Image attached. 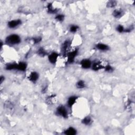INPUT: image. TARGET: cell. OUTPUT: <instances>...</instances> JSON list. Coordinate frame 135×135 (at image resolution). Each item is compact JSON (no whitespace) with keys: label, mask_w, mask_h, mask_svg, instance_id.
<instances>
[{"label":"cell","mask_w":135,"mask_h":135,"mask_svg":"<svg viewBox=\"0 0 135 135\" xmlns=\"http://www.w3.org/2000/svg\"><path fill=\"white\" fill-rule=\"evenodd\" d=\"M21 42L20 37L16 34H12L8 36L5 40V42L9 45H15L20 44Z\"/></svg>","instance_id":"6da1fadb"},{"label":"cell","mask_w":135,"mask_h":135,"mask_svg":"<svg viewBox=\"0 0 135 135\" xmlns=\"http://www.w3.org/2000/svg\"><path fill=\"white\" fill-rule=\"evenodd\" d=\"M56 114L58 116L61 117L64 119L68 118V111L66 108L63 105H60L57 108Z\"/></svg>","instance_id":"7a4b0ae2"},{"label":"cell","mask_w":135,"mask_h":135,"mask_svg":"<svg viewBox=\"0 0 135 135\" xmlns=\"http://www.w3.org/2000/svg\"><path fill=\"white\" fill-rule=\"evenodd\" d=\"M78 49H75L72 51H70L68 53L67 63H68V64H72L74 62L75 58L77 57L78 54Z\"/></svg>","instance_id":"3957f363"},{"label":"cell","mask_w":135,"mask_h":135,"mask_svg":"<svg viewBox=\"0 0 135 135\" xmlns=\"http://www.w3.org/2000/svg\"><path fill=\"white\" fill-rule=\"evenodd\" d=\"M22 21L20 19H15V20H12L8 22V26L9 27V28L13 29L16 28L17 27L19 26L20 25L22 24Z\"/></svg>","instance_id":"277c9868"},{"label":"cell","mask_w":135,"mask_h":135,"mask_svg":"<svg viewBox=\"0 0 135 135\" xmlns=\"http://www.w3.org/2000/svg\"><path fill=\"white\" fill-rule=\"evenodd\" d=\"M59 57H60V55L59 53L57 52H52L48 55V60L51 64H55L58 60Z\"/></svg>","instance_id":"5b68a950"},{"label":"cell","mask_w":135,"mask_h":135,"mask_svg":"<svg viewBox=\"0 0 135 135\" xmlns=\"http://www.w3.org/2000/svg\"><path fill=\"white\" fill-rule=\"evenodd\" d=\"M71 45V41L70 40H65L61 45V51L64 55L67 53Z\"/></svg>","instance_id":"8992f818"},{"label":"cell","mask_w":135,"mask_h":135,"mask_svg":"<svg viewBox=\"0 0 135 135\" xmlns=\"http://www.w3.org/2000/svg\"><path fill=\"white\" fill-rule=\"evenodd\" d=\"M39 74L36 71L31 72L28 77V79L30 81L32 82L33 84H35L37 82V81L39 80Z\"/></svg>","instance_id":"52a82bcc"},{"label":"cell","mask_w":135,"mask_h":135,"mask_svg":"<svg viewBox=\"0 0 135 135\" xmlns=\"http://www.w3.org/2000/svg\"><path fill=\"white\" fill-rule=\"evenodd\" d=\"M80 64L83 69H90V68H91L92 62L90 60L85 59H83V60L81 61L80 62Z\"/></svg>","instance_id":"ba28073f"},{"label":"cell","mask_w":135,"mask_h":135,"mask_svg":"<svg viewBox=\"0 0 135 135\" xmlns=\"http://www.w3.org/2000/svg\"><path fill=\"white\" fill-rule=\"evenodd\" d=\"M105 66L103 65L102 62L100 61H96L92 62V69L95 71H98L100 69H104Z\"/></svg>","instance_id":"9c48e42d"},{"label":"cell","mask_w":135,"mask_h":135,"mask_svg":"<svg viewBox=\"0 0 135 135\" xmlns=\"http://www.w3.org/2000/svg\"><path fill=\"white\" fill-rule=\"evenodd\" d=\"M95 47L97 50L101 51H107L109 50V49H110V48L108 45L105 44H104V43H99L95 45Z\"/></svg>","instance_id":"30bf717a"},{"label":"cell","mask_w":135,"mask_h":135,"mask_svg":"<svg viewBox=\"0 0 135 135\" xmlns=\"http://www.w3.org/2000/svg\"><path fill=\"white\" fill-rule=\"evenodd\" d=\"M63 133L66 135H75L77 134V130L74 128L70 127L64 130Z\"/></svg>","instance_id":"8fae6325"},{"label":"cell","mask_w":135,"mask_h":135,"mask_svg":"<svg viewBox=\"0 0 135 135\" xmlns=\"http://www.w3.org/2000/svg\"><path fill=\"white\" fill-rule=\"evenodd\" d=\"M78 98V97L77 96H70L68 98V101H67V105H68V107H69L70 108H71L72 106L76 102V101H77Z\"/></svg>","instance_id":"7c38bea8"},{"label":"cell","mask_w":135,"mask_h":135,"mask_svg":"<svg viewBox=\"0 0 135 135\" xmlns=\"http://www.w3.org/2000/svg\"><path fill=\"white\" fill-rule=\"evenodd\" d=\"M47 12L49 14H56L58 12L59 10L57 9L54 8L52 6V3H49L47 5Z\"/></svg>","instance_id":"4fadbf2b"},{"label":"cell","mask_w":135,"mask_h":135,"mask_svg":"<svg viewBox=\"0 0 135 135\" xmlns=\"http://www.w3.org/2000/svg\"><path fill=\"white\" fill-rule=\"evenodd\" d=\"M81 122H82V124H84V125L89 126H90V125L92 124L93 120H92V118H91L90 116H88L85 117L82 120Z\"/></svg>","instance_id":"5bb4252c"},{"label":"cell","mask_w":135,"mask_h":135,"mask_svg":"<svg viewBox=\"0 0 135 135\" xmlns=\"http://www.w3.org/2000/svg\"><path fill=\"white\" fill-rule=\"evenodd\" d=\"M56 98V96L55 95H52L50 96H48L46 98V102L48 104H53V103H55V101Z\"/></svg>","instance_id":"9a60e30c"},{"label":"cell","mask_w":135,"mask_h":135,"mask_svg":"<svg viewBox=\"0 0 135 135\" xmlns=\"http://www.w3.org/2000/svg\"><path fill=\"white\" fill-rule=\"evenodd\" d=\"M37 55L41 57H44L48 55L47 51L42 47H40L38 49L37 52Z\"/></svg>","instance_id":"2e32d148"},{"label":"cell","mask_w":135,"mask_h":135,"mask_svg":"<svg viewBox=\"0 0 135 135\" xmlns=\"http://www.w3.org/2000/svg\"><path fill=\"white\" fill-rule=\"evenodd\" d=\"M124 15V12L120 10H115L113 12V15L114 17L117 19H119L121 17Z\"/></svg>","instance_id":"e0dca14e"},{"label":"cell","mask_w":135,"mask_h":135,"mask_svg":"<svg viewBox=\"0 0 135 135\" xmlns=\"http://www.w3.org/2000/svg\"><path fill=\"white\" fill-rule=\"evenodd\" d=\"M86 87V83L83 80H80L76 83V87L78 89H81L85 88Z\"/></svg>","instance_id":"ac0fdd59"},{"label":"cell","mask_w":135,"mask_h":135,"mask_svg":"<svg viewBox=\"0 0 135 135\" xmlns=\"http://www.w3.org/2000/svg\"><path fill=\"white\" fill-rule=\"evenodd\" d=\"M79 29V26L77 25H71L70 26L69 31L71 33H76Z\"/></svg>","instance_id":"d6986e66"},{"label":"cell","mask_w":135,"mask_h":135,"mask_svg":"<svg viewBox=\"0 0 135 135\" xmlns=\"http://www.w3.org/2000/svg\"><path fill=\"white\" fill-rule=\"evenodd\" d=\"M104 69L105 72H113L114 70V68L109 64H107L105 66Z\"/></svg>","instance_id":"ffe728a7"},{"label":"cell","mask_w":135,"mask_h":135,"mask_svg":"<svg viewBox=\"0 0 135 135\" xmlns=\"http://www.w3.org/2000/svg\"><path fill=\"white\" fill-rule=\"evenodd\" d=\"M117 5V2L114 1H110L107 3V7L109 8H115Z\"/></svg>","instance_id":"44dd1931"},{"label":"cell","mask_w":135,"mask_h":135,"mask_svg":"<svg viewBox=\"0 0 135 135\" xmlns=\"http://www.w3.org/2000/svg\"><path fill=\"white\" fill-rule=\"evenodd\" d=\"M64 15L63 14H58L57 15H56V16L55 17V19L58 21V22H62L64 21Z\"/></svg>","instance_id":"7402d4cb"},{"label":"cell","mask_w":135,"mask_h":135,"mask_svg":"<svg viewBox=\"0 0 135 135\" xmlns=\"http://www.w3.org/2000/svg\"><path fill=\"white\" fill-rule=\"evenodd\" d=\"M31 40L33 41L34 44H38L41 41H42V38L40 37H34L31 39Z\"/></svg>","instance_id":"603a6c76"},{"label":"cell","mask_w":135,"mask_h":135,"mask_svg":"<svg viewBox=\"0 0 135 135\" xmlns=\"http://www.w3.org/2000/svg\"><path fill=\"white\" fill-rule=\"evenodd\" d=\"M116 30L119 33H123L125 31V28L122 25H118L116 27Z\"/></svg>","instance_id":"cb8c5ba5"},{"label":"cell","mask_w":135,"mask_h":135,"mask_svg":"<svg viewBox=\"0 0 135 135\" xmlns=\"http://www.w3.org/2000/svg\"><path fill=\"white\" fill-rule=\"evenodd\" d=\"M4 80H5V77H3V75H1V78H0V84H2L3 83Z\"/></svg>","instance_id":"d4e9b609"}]
</instances>
